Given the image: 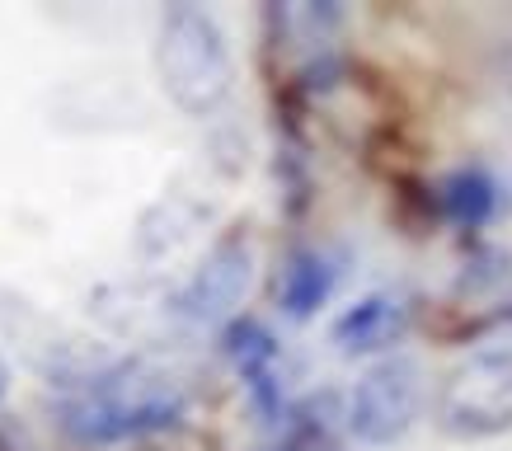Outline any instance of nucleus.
Here are the masks:
<instances>
[{"label": "nucleus", "instance_id": "7ed1b4c3", "mask_svg": "<svg viewBox=\"0 0 512 451\" xmlns=\"http://www.w3.org/2000/svg\"><path fill=\"white\" fill-rule=\"evenodd\" d=\"M437 428L461 442L503 437L512 428V353H475L437 390Z\"/></svg>", "mask_w": 512, "mask_h": 451}, {"label": "nucleus", "instance_id": "9d476101", "mask_svg": "<svg viewBox=\"0 0 512 451\" xmlns=\"http://www.w3.org/2000/svg\"><path fill=\"white\" fill-rule=\"evenodd\" d=\"M390 188H395V217L409 226V235H423L437 221L433 188L423 184L419 174H400V179H390Z\"/></svg>", "mask_w": 512, "mask_h": 451}, {"label": "nucleus", "instance_id": "f8f14e48", "mask_svg": "<svg viewBox=\"0 0 512 451\" xmlns=\"http://www.w3.org/2000/svg\"><path fill=\"white\" fill-rule=\"evenodd\" d=\"M278 451H306V447H301V442H287V447H278Z\"/></svg>", "mask_w": 512, "mask_h": 451}, {"label": "nucleus", "instance_id": "f257e3e1", "mask_svg": "<svg viewBox=\"0 0 512 451\" xmlns=\"http://www.w3.org/2000/svg\"><path fill=\"white\" fill-rule=\"evenodd\" d=\"M184 423V390L137 381V367H113L57 405V428L80 447H113L170 433Z\"/></svg>", "mask_w": 512, "mask_h": 451}, {"label": "nucleus", "instance_id": "39448f33", "mask_svg": "<svg viewBox=\"0 0 512 451\" xmlns=\"http://www.w3.org/2000/svg\"><path fill=\"white\" fill-rule=\"evenodd\" d=\"M249 282H254V245L245 231H226L193 268V278L174 292V315L184 325H221L245 301Z\"/></svg>", "mask_w": 512, "mask_h": 451}, {"label": "nucleus", "instance_id": "9b49d317", "mask_svg": "<svg viewBox=\"0 0 512 451\" xmlns=\"http://www.w3.org/2000/svg\"><path fill=\"white\" fill-rule=\"evenodd\" d=\"M5 390H10V367H5V358H0V400H5Z\"/></svg>", "mask_w": 512, "mask_h": 451}, {"label": "nucleus", "instance_id": "0eeeda50", "mask_svg": "<svg viewBox=\"0 0 512 451\" xmlns=\"http://www.w3.org/2000/svg\"><path fill=\"white\" fill-rule=\"evenodd\" d=\"M433 198H437V217L451 221V226H461V231H480L498 212V184L484 165L451 170L447 179L433 188Z\"/></svg>", "mask_w": 512, "mask_h": 451}, {"label": "nucleus", "instance_id": "1a4fd4ad", "mask_svg": "<svg viewBox=\"0 0 512 451\" xmlns=\"http://www.w3.org/2000/svg\"><path fill=\"white\" fill-rule=\"evenodd\" d=\"M221 353L235 362L240 376L273 372V367H278V339H273L259 320H249V315H231V320H226V329H221Z\"/></svg>", "mask_w": 512, "mask_h": 451}, {"label": "nucleus", "instance_id": "f03ea898", "mask_svg": "<svg viewBox=\"0 0 512 451\" xmlns=\"http://www.w3.org/2000/svg\"><path fill=\"white\" fill-rule=\"evenodd\" d=\"M156 71L170 104L188 118H207L231 99L235 62L221 24L202 5H170L156 33Z\"/></svg>", "mask_w": 512, "mask_h": 451}, {"label": "nucleus", "instance_id": "6e6552de", "mask_svg": "<svg viewBox=\"0 0 512 451\" xmlns=\"http://www.w3.org/2000/svg\"><path fill=\"white\" fill-rule=\"evenodd\" d=\"M334 282H339V268L329 264L320 249H296L292 259L282 264L278 306L292 315V320H311V315L329 301Z\"/></svg>", "mask_w": 512, "mask_h": 451}, {"label": "nucleus", "instance_id": "20e7f679", "mask_svg": "<svg viewBox=\"0 0 512 451\" xmlns=\"http://www.w3.org/2000/svg\"><path fill=\"white\" fill-rule=\"evenodd\" d=\"M423 405V367L414 358H386L353 386L348 400V433L362 447H390L400 442Z\"/></svg>", "mask_w": 512, "mask_h": 451}, {"label": "nucleus", "instance_id": "423d86ee", "mask_svg": "<svg viewBox=\"0 0 512 451\" xmlns=\"http://www.w3.org/2000/svg\"><path fill=\"white\" fill-rule=\"evenodd\" d=\"M409 334V306L390 292H372L353 301L348 311L334 320L329 339L343 358H367V353H386Z\"/></svg>", "mask_w": 512, "mask_h": 451}]
</instances>
